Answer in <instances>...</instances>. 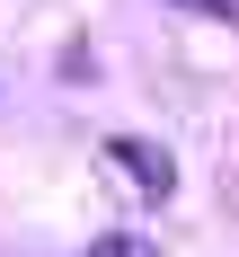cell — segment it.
Instances as JSON below:
<instances>
[{
    "label": "cell",
    "mask_w": 239,
    "mask_h": 257,
    "mask_svg": "<svg viewBox=\"0 0 239 257\" xmlns=\"http://www.w3.org/2000/svg\"><path fill=\"white\" fill-rule=\"evenodd\" d=\"M186 9H204V18H230V0H186Z\"/></svg>",
    "instance_id": "3957f363"
},
{
    "label": "cell",
    "mask_w": 239,
    "mask_h": 257,
    "mask_svg": "<svg viewBox=\"0 0 239 257\" xmlns=\"http://www.w3.org/2000/svg\"><path fill=\"white\" fill-rule=\"evenodd\" d=\"M98 169L124 186L133 204H168V195H177V160L159 151V142H133V133H115V142H106V151H98Z\"/></svg>",
    "instance_id": "6da1fadb"
},
{
    "label": "cell",
    "mask_w": 239,
    "mask_h": 257,
    "mask_svg": "<svg viewBox=\"0 0 239 257\" xmlns=\"http://www.w3.org/2000/svg\"><path fill=\"white\" fill-rule=\"evenodd\" d=\"M89 257H151V248H142L133 231H106V239H89Z\"/></svg>",
    "instance_id": "7a4b0ae2"
}]
</instances>
